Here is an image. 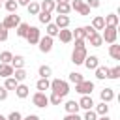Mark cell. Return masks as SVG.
Wrapping results in <instances>:
<instances>
[{
	"mask_svg": "<svg viewBox=\"0 0 120 120\" xmlns=\"http://www.w3.org/2000/svg\"><path fill=\"white\" fill-rule=\"evenodd\" d=\"M69 6H71V9H75L81 17H88V15H90V8L86 6L84 0H71Z\"/></svg>",
	"mask_w": 120,
	"mask_h": 120,
	"instance_id": "obj_3",
	"label": "cell"
},
{
	"mask_svg": "<svg viewBox=\"0 0 120 120\" xmlns=\"http://www.w3.org/2000/svg\"><path fill=\"white\" fill-rule=\"evenodd\" d=\"M11 77H13L17 82H22V81L28 77V73H26V69H24V68H22V69H13V75H11Z\"/></svg>",
	"mask_w": 120,
	"mask_h": 120,
	"instance_id": "obj_26",
	"label": "cell"
},
{
	"mask_svg": "<svg viewBox=\"0 0 120 120\" xmlns=\"http://www.w3.org/2000/svg\"><path fill=\"white\" fill-rule=\"evenodd\" d=\"M15 2H17L19 6H28V4H30L32 0H15Z\"/></svg>",
	"mask_w": 120,
	"mask_h": 120,
	"instance_id": "obj_50",
	"label": "cell"
},
{
	"mask_svg": "<svg viewBox=\"0 0 120 120\" xmlns=\"http://www.w3.org/2000/svg\"><path fill=\"white\" fill-rule=\"evenodd\" d=\"M11 75H13V68H11V64H0V77L8 79V77H11Z\"/></svg>",
	"mask_w": 120,
	"mask_h": 120,
	"instance_id": "obj_25",
	"label": "cell"
},
{
	"mask_svg": "<svg viewBox=\"0 0 120 120\" xmlns=\"http://www.w3.org/2000/svg\"><path fill=\"white\" fill-rule=\"evenodd\" d=\"M11 58H13V54H11L9 51L0 52V64H9V62H11Z\"/></svg>",
	"mask_w": 120,
	"mask_h": 120,
	"instance_id": "obj_37",
	"label": "cell"
},
{
	"mask_svg": "<svg viewBox=\"0 0 120 120\" xmlns=\"http://www.w3.org/2000/svg\"><path fill=\"white\" fill-rule=\"evenodd\" d=\"M94 112H96L98 116H105V114H109V105L101 101V103H98V105H96V109H94Z\"/></svg>",
	"mask_w": 120,
	"mask_h": 120,
	"instance_id": "obj_27",
	"label": "cell"
},
{
	"mask_svg": "<svg viewBox=\"0 0 120 120\" xmlns=\"http://www.w3.org/2000/svg\"><path fill=\"white\" fill-rule=\"evenodd\" d=\"M103 21H105V26H114V28H118V15H116V13L105 15Z\"/></svg>",
	"mask_w": 120,
	"mask_h": 120,
	"instance_id": "obj_19",
	"label": "cell"
},
{
	"mask_svg": "<svg viewBox=\"0 0 120 120\" xmlns=\"http://www.w3.org/2000/svg\"><path fill=\"white\" fill-rule=\"evenodd\" d=\"M69 82H73V84H79V82H82L84 81V77L81 75V73H77V71H73V73H69Z\"/></svg>",
	"mask_w": 120,
	"mask_h": 120,
	"instance_id": "obj_33",
	"label": "cell"
},
{
	"mask_svg": "<svg viewBox=\"0 0 120 120\" xmlns=\"http://www.w3.org/2000/svg\"><path fill=\"white\" fill-rule=\"evenodd\" d=\"M109 54H111V58H112V60H120V45L112 43V45L109 47Z\"/></svg>",
	"mask_w": 120,
	"mask_h": 120,
	"instance_id": "obj_30",
	"label": "cell"
},
{
	"mask_svg": "<svg viewBox=\"0 0 120 120\" xmlns=\"http://www.w3.org/2000/svg\"><path fill=\"white\" fill-rule=\"evenodd\" d=\"M32 103H34V107L45 109V107L49 105V96H47L45 92H36V94L32 96Z\"/></svg>",
	"mask_w": 120,
	"mask_h": 120,
	"instance_id": "obj_7",
	"label": "cell"
},
{
	"mask_svg": "<svg viewBox=\"0 0 120 120\" xmlns=\"http://www.w3.org/2000/svg\"><path fill=\"white\" fill-rule=\"evenodd\" d=\"M21 24V17L17 15V13H9V15H6V19L2 21V26L6 28V30H13V28H17Z\"/></svg>",
	"mask_w": 120,
	"mask_h": 120,
	"instance_id": "obj_4",
	"label": "cell"
},
{
	"mask_svg": "<svg viewBox=\"0 0 120 120\" xmlns=\"http://www.w3.org/2000/svg\"><path fill=\"white\" fill-rule=\"evenodd\" d=\"M69 22H71V19H69L68 15H56V19H54V24H56L60 30H62V28H68Z\"/></svg>",
	"mask_w": 120,
	"mask_h": 120,
	"instance_id": "obj_12",
	"label": "cell"
},
{
	"mask_svg": "<svg viewBox=\"0 0 120 120\" xmlns=\"http://www.w3.org/2000/svg\"><path fill=\"white\" fill-rule=\"evenodd\" d=\"M90 26H92L96 32H98V30H103V28H105V21H103V17H101V15H96V17L92 19V24H90Z\"/></svg>",
	"mask_w": 120,
	"mask_h": 120,
	"instance_id": "obj_21",
	"label": "cell"
},
{
	"mask_svg": "<svg viewBox=\"0 0 120 120\" xmlns=\"http://www.w3.org/2000/svg\"><path fill=\"white\" fill-rule=\"evenodd\" d=\"M86 39H88V43H90L92 47H101V45H103V39H101V34H99V32L92 34V36L86 38Z\"/></svg>",
	"mask_w": 120,
	"mask_h": 120,
	"instance_id": "obj_22",
	"label": "cell"
},
{
	"mask_svg": "<svg viewBox=\"0 0 120 120\" xmlns=\"http://www.w3.org/2000/svg\"><path fill=\"white\" fill-rule=\"evenodd\" d=\"M52 38H49V36H43V38H39V41H38V45H39V51L41 52H51L52 51Z\"/></svg>",
	"mask_w": 120,
	"mask_h": 120,
	"instance_id": "obj_9",
	"label": "cell"
},
{
	"mask_svg": "<svg viewBox=\"0 0 120 120\" xmlns=\"http://www.w3.org/2000/svg\"><path fill=\"white\" fill-rule=\"evenodd\" d=\"M98 120H111V118H109V114H105V116H99Z\"/></svg>",
	"mask_w": 120,
	"mask_h": 120,
	"instance_id": "obj_51",
	"label": "cell"
},
{
	"mask_svg": "<svg viewBox=\"0 0 120 120\" xmlns=\"http://www.w3.org/2000/svg\"><path fill=\"white\" fill-rule=\"evenodd\" d=\"M75 47H86V39H75Z\"/></svg>",
	"mask_w": 120,
	"mask_h": 120,
	"instance_id": "obj_49",
	"label": "cell"
},
{
	"mask_svg": "<svg viewBox=\"0 0 120 120\" xmlns=\"http://www.w3.org/2000/svg\"><path fill=\"white\" fill-rule=\"evenodd\" d=\"M58 32H60V28H58L54 22H49V24H47V34H45V36L54 38V36H58Z\"/></svg>",
	"mask_w": 120,
	"mask_h": 120,
	"instance_id": "obj_31",
	"label": "cell"
},
{
	"mask_svg": "<svg viewBox=\"0 0 120 120\" xmlns=\"http://www.w3.org/2000/svg\"><path fill=\"white\" fill-rule=\"evenodd\" d=\"M8 36H9L8 30H6V28L2 26V22H0V41H8Z\"/></svg>",
	"mask_w": 120,
	"mask_h": 120,
	"instance_id": "obj_43",
	"label": "cell"
},
{
	"mask_svg": "<svg viewBox=\"0 0 120 120\" xmlns=\"http://www.w3.org/2000/svg\"><path fill=\"white\" fill-rule=\"evenodd\" d=\"M82 64H84L88 69H96V68L99 66V58H98L96 54H90V56H86V58H84V62H82Z\"/></svg>",
	"mask_w": 120,
	"mask_h": 120,
	"instance_id": "obj_14",
	"label": "cell"
},
{
	"mask_svg": "<svg viewBox=\"0 0 120 120\" xmlns=\"http://www.w3.org/2000/svg\"><path fill=\"white\" fill-rule=\"evenodd\" d=\"M82 28H84V34H86V38H90L92 34H96V30H94L90 24H88V26H82Z\"/></svg>",
	"mask_w": 120,
	"mask_h": 120,
	"instance_id": "obj_46",
	"label": "cell"
},
{
	"mask_svg": "<svg viewBox=\"0 0 120 120\" xmlns=\"http://www.w3.org/2000/svg\"><path fill=\"white\" fill-rule=\"evenodd\" d=\"M64 109H66V114H73V112H79V103L75 99H69L64 103Z\"/></svg>",
	"mask_w": 120,
	"mask_h": 120,
	"instance_id": "obj_18",
	"label": "cell"
},
{
	"mask_svg": "<svg viewBox=\"0 0 120 120\" xmlns=\"http://www.w3.org/2000/svg\"><path fill=\"white\" fill-rule=\"evenodd\" d=\"M58 39H60L62 43H69V41H73V34H71V30L62 28V30L58 32Z\"/></svg>",
	"mask_w": 120,
	"mask_h": 120,
	"instance_id": "obj_16",
	"label": "cell"
},
{
	"mask_svg": "<svg viewBox=\"0 0 120 120\" xmlns=\"http://www.w3.org/2000/svg\"><path fill=\"white\" fill-rule=\"evenodd\" d=\"M38 73H39V77L41 79H49L51 75H52V69H51V66H39V69H38Z\"/></svg>",
	"mask_w": 120,
	"mask_h": 120,
	"instance_id": "obj_28",
	"label": "cell"
},
{
	"mask_svg": "<svg viewBox=\"0 0 120 120\" xmlns=\"http://www.w3.org/2000/svg\"><path fill=\"white\" fill-rule=\"evenodd\" d=\"M2 6L6 8V11H8V13H17V8H19V4H17L15 0H6Z\"/></svg>",
	"mask_w": 120,
	"mask_h": 120,
	"instance_id": "obj_29",
	"label": "cell"
},
{
	"mask_svg": "<svg viewBox=\"0 0 120 120\" xmlns=\"http://www.w3.org/2000/svg\"><path fill=\"white\" fill-rule=\"evenodd\" d=\"M99 98H101V101H103V103L112 101V99H114V92H112V88H103V90L99 92Z\"/></svg>",
	"mask_w": 120,
	"mask_h": 120,
	"instance_id": "obj_17",
	"label": "cell"
},
{
	"mask_svg": "<svg viewBox=\"0 0 120 120\" xmlns=\"http://www.w3.org/2000/svg\"><path fill=\"white\" fill-rule=\"evenodd\" d=\"M51 90H52V94H58V96L66 98L69 94V82L62 81V79H52L51 81Z\"/></svg>",
	"mask_w": 120,
	"mask_h": 120,
	"instance_id": "obj_1",
	"label": "cell"
},
{
	"mask_svg": "<svg viewBox=\"0 0 120 120\" xmlns=\"http://www.w3.org/2000/svg\"><path fill=\"white\" fill-rule=\"evenodd\" d=\"M86 6L92 9V8H99V0H86Z\"/></svg>",
	"mask_w": 120,
	"mask_h": 120,
	"instance_id": "obj_47",
	"label": "cell"
},
{
	"mask_svg": "<svg viewBox=\"0 0 120 120\" xmlns=\"http://www.w3.org/2000/svg\"><path fill=\"white\" fill-rule=\"evenodd\" d=\"M38 19H39V22H43V24H49V22H51V13L39 11V13H38Z\"/></svg>",
	"mask_w": 120,
	"mask_h": 120,
	"instance_id": "obj_38",
	"label": "cell"
},
{
	"mask_svg": "<svg viewBox=\"0 0 120 120\" xmlns=\"http://www.w3.org/2000/svg\"><path fill=\"white\" fill-rule=\"evenodd\" d=\"M94 73H96V79H99V81H103V79H107V73H109V68H107V66H98V68L94 69Z\"/></svg>",
	"mask_w": 120,
	"mask_h": 120,
	"instance_id": "obj_23",
	"label": "cell"
},
{
	"mask_svg": "<svg viewBox=\"0 0 120 120\" xmlns=\"http://www.w3.org/2000/svg\"><path fill=\"white\" fill-rule=\"evenodd\" d=\"M17 84H19V82H17L13 77H8V79H6V82H4V88L9 92V90H15V88H17Z\"/></svg>",
	"mask_w": 120,
	"mask_h": 120,
	"instance_id": "obj_34",
	"label": "cell"
},
{
	"mask_svg": "<svg viewBox=\"0 0 120 120\" xmlns=\"http://www.w3.org/2000/svg\"><path fill=\"white\" fill-rule=\"evenodd\" d=\"M54 11H56L58 15H69V11H71V6H69V2L56 4V6H54Z\"/></svg>",
	"mask_w": 120,
	"mask_h": 120,
	"instance_id": "obj_15",
	"label": "cell"
},
{
	"mask_svg": "<svg viewBox=\"0 0 120 120\" xmlns=\"http://www.w3.org/2000/svg\"><path fill=\"white\" fill-rule=\"evenodd\" d=\"M62 101H64V98L58 96V94H51L49 96V103H52V105H62Z\"/></svg>",
	"mask_w": 120,
	"mask_h": 120,
	"instance_id": "obj_40",
	"label": "cell"
},
{
	"mask_svg": "<svg viewBox=\"0 0 120 120\" xmlns=\"http://www.w3.org/2000/svg\"><path fill=\"white\" fill-rule=\"evenodd\" d=\"M79 103V109H84V111H90L96 103H94V99H92V96H81V99L77 101Z\"/></svg>",
	"mask_w": 120,
	"mask_h": 120,
	"instance_id": "obj_10",
	"label": "cell"
},
{
	"mask_svg": "<svg viewBox=\"0 0 120 120\" xmlns=\"http://www.w3.org/2000/svg\"><path fill=\"white\" fill-rule=\"evenodd\" d=\"M26 9H28L30 15H38V13H39V4H38V2H30V4L26 6Z\"/></svg>",
	"mask_w": 120,
	"mask_h": 120,
	"instance_id": "obj_36",
	"label": "cell"
},
{
	"mask_svg": "<svg viewBox=\"0 0 120 120\" xmlns=\"http://www.w3.org/2000/svg\"><path fill=\"white\" fill-rule=\"evenodd\" d=\"M116 38H118V28H114V26H105V28H103L101 39H103L105 43L112 45V43H116Z\"/></svg>",
	"mask_w": 120,
	"mask_h": 120,
	"instance_id": "obj_2",
	"label": "cell"
},
{
	"mask_svg": "<svg viewBox=\"0 0 120 120\" xmlns=\"http://www.w3.org/2000/svg\"><path fill=\"white\" fill-rule=\"evenodd\" d=\"M71 34H73L75 39H86V34H84V28H82V26L75 28V32H71Z\"/></svg>",
	"mask_w": 120,
	"mask_h": 120,
	"instance_id": "obj_39",
	"label": "cell"
},
{
	"mask_svg": "<svg viewBox=\"0 0 120 120\" xmlns=\"http://www.w3.org/2000/svg\"><path fill=\"white\" fill-rule=\"evenodd\" d=\"M8 120H22V114L19 112V111H13V112H9V116H6Z\"/></svg>",
	"mask_w": 120,
	"mask_h": 120,
	"instance_id": "obj_42",
	"label": "cell"
},
{
	"mask_svg": "<svg viewBox=\"0 0 120 120\" xmlns=\"http://www.w3.org/2000/svg\"><path fill=\"white\" fill-rule=\"evenodd\" d=\"M39 38H41V32H39V28L38 26H30L28 28V34H26V41H28V45H36L38 41H39Z\"/></svg>",
	"mask_w": 120,
	"mask_h": 120,
	"instance_id": "obj_8",
	"label": "cell"
},
{
	"mask_svg": "<svg viewBox=\"0 0 120 120\" xmlns=\"http://www.w3.org/2000/svg\"><path fill=\"white\" fill-rule=\"evenodd\" d=\"M62 120H82V116H79V112H73V114H66Z\"/></svg>",
	"mask_w": 120,
	"mask_h": 120,
	"instance_id": "obj_44",
	"label": "cell"
},
{
	"mask_svg": "<svg viewBox=\"0 0 120 120\" xmlns=\"http://www.w3.org/2000/svg\"><path fill=\"white\" fill-rule=\"evenodd\" d=\"M28 94H30V88H28L26 84L19 82V84H17V88H15V96H17L19 99H24V98H28Z\"/></svg>",
	"mask_w": 120,
	"mask_h": 120,
	"instance_id": "obj_11",
	"label": "cell"
},
{
	"mask_svg": "<svg viewBox=\"0 0 120 120\" xmlns=\"http://www.w3.org/2000/svg\"><path fill=\"white\" fill-rule=\"evenodd\" d=\"M0 2H2V4H4V2H6V0H0Z\"/></svg>",
	"mask_w": 120,
	"mask_h": 120,
	"instance_id": "obj_54",
	"label": "cell"
},
{
	"mask_svg": "<svg viewBox=\"0 0 120 120\" xmlns=\"http://www.w3.org/2000/svg\"><path fill=\"white\" fill-rule=\"evenodd\" d=\"M36 88H38V92H45V90H49L51 88V81L49 79H38V82H36Z\"/></svg>",
	"mask_w": 120,
	"mask_h": 120,
	"instance_id": "obj_24",
	"label": "cell"
},
{
	"mask_svg": "<svg viewBox=\"0 0 120 120\" xmlns=\"http://www.w3.org/2000/svg\"><path fill=\"white\" fill-rule=\"evenodd\" d=\"M62 2H69V0H54V4H62Z\"/></svg>",
	"mask_w": 120,
	"mask_h": 120,
	"instance_id": "obj_52",
	"label": "cell"
},
{
	"mask_svg": "<svg viewBox=\"0 0 120 120\" xmlns=\"http://www.w3.org/2000/svg\"><path fill=\"white\" fill-rule=\"evenodd\" d=\"M88 56V52H86V47H75L73 49V52H71V62L75 64V66H81L82 62H84V58Z\"/></svg>",
	"mask_w": 120,
	"mask_h": 120,
	"instance_id": "obj_5",
	"label": "cell"
},
{
	"mask_svg": "<svg viewBox=\"0 0 120 120\" xmlns=\"http://www.w3.org/2000/svg\"><path fill=\"white\" fill-rule=\"evenodd\" d=\"M54 0H43L39 4V11H45V13H52L54 11Z\"/></svg>",
	"mask_w": 120,
	"mask_h": 120,
	"instance_id": "obj_20",
	"label": "cell"
},
{
	"mask_svg": "<svg viewBox=\"0 0 120 120\" xmlns=\"http://www.w3.org/2000/svg\"><path fill=\"white\" fill-rule=\"evenodd\" d=\"M0 9H2V2H0Z\"/></svg>",
	"mask_w": 120,
	"mask_h": 120,
	"instance_id": "obj_55",
	"label": "cell"
},
{
	"mask_svg": "<svg viewBox=\"0 0 120 120\" xmlns=\"http://www.w3.org/2000/svg\"><path fill=\"white\" fill-rule=\"evenodd\" d=\"M11 68L13 69H22L24 68V64H26V60H24V56H21V54H15L13 58H11Z\"/></svg>",
	"mask_w": 120,
	"mask_h": 120,
	"instance_id": "obj_13",
	"label": "cell"
},
{
	"mask_svg": "<svg viewBox=\"0 0 120 120\" xmlns=\"http://www.w3.org/2000/svg\"><path fill=\"white\" fill-rule=\"evenodd\" d=\"M28 28H30V24H26V22H21V24L17 26V36H19V38H26V34H28Z\"/></svg>",
	"mask_w": 120,
	"mask_h": 120,
	"instance_id": "obj_32",
	"label": "cell"
},
{
	"mask_svg": "<svg viewBox=\"0 0 120 120\" xmlns=\"http://www.w3.org/2000/svg\"><path fill=\"white\" fill-rule=\"evenodd\" d=\"M82 120H98V114L94 112V109H90V111H86V112H84Z\"/></svg>",
	"mask_w": 120,
	"mask_h": 120,
	"instance_id": "obj_41",
	"label": "cell"
},
{
	"mask_svg": "<svg viewBox=\"0 0 120 120\" xmlns=\"http://www.w3.org/2000/svg\"><path fill=\"white\" fill-rule=\"evenodd\" d=\"M0 120H8V118H6V116H4V114H0Z\"/></svg>",
	"mask_w": 120,
	"mask_h": 120,
	"instance_id": "obj_53",
	"label": "cell"
},
{
	"mask_svg": "<svg viewBox=\"0 0 120 120\" xmlns=\"http://www.w3.org/2000/svg\"><path fill=\"white\" fill-rule=\"evenodd\" d=\"M120 77V66H114V68H109V73H107V79H118Z\"/></svg>",
	"mask_w": 120,
	"mask_h": 120,
	"instance_id": "obj_35",
	"label": "cell"
},
{
	"mask_svg": "<svg viewBox=\"0 0 120 120\" xmlns=\"http://www.w3.org/2000/svg\"><path fill=\"white\" fill-rule=\"evenodd\" d=\"M22 120H41L38 114H26V116H22Z\"/></svg>",
	"mask_w": 120,
	"mask_h": 120,
	"instance_id": "obj_48",
	"label": "cell"
},
{
	"mask_svg": "<svg viewBox=\"0 0 120 120\" xmlns=\"http://www.w3.org/2000/svg\"><path fill=\"white\" fill-rule=\"evenodd\" d=\"M92 90H94V82L92 81H82L79 84H75V92H79L81 96H92Z\"/></svg>",
	"mask_w": 120,
	"mask_h": 120,
	"instance_id": "obj_6",
	"label": "cell"
},
{
	"mask_svg": "<svg viewBox=\"0 0 120 120\" xmlns=\"http://www.w3.org/2000/svg\"><path fill=\"white\" fill-rule=\"evenodd\" d=\"M8 94H9V92H8L4 86H0V101H6V99H8Z\"/></svg>",
	"mask_w": 120,
	"mask_h": 120,
	"instance_id": "obj_45",
	"label": "cell"
}]
</instances>
